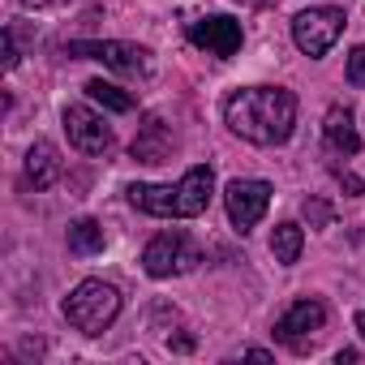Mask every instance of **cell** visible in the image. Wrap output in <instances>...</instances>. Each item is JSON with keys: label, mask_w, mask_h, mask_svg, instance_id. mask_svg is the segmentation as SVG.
Returning a JSON list of instances; mask_svg holds the SVG:
<instances>
[{"label": "cell", "mask_w": 365, "mask_h": 365, "mask_svg": "<svg viewBox=\"0 0 365 365\" xmlns=\"http://www.w3.org/2000/svg\"><path fill=\"white\" fill-rule=\"evenodd\" d=\"M348 82L352 86H365V43L348 52Z\"/></svg>", "instance_id": "ac0fdd59"}, {"label": "cell", "mask_w": 365, "mask_h": 365, "mask_svg": "<svg viewBox=\"0 0 365 365\" xmlns=\"http://www.w3.org/2000/svg\"><path fill=\"white\" fill-rule=\"evenodd\" d=\"M250 5H262V0H250Z\"/></svg>", "instance_id": "484cf974"}, {"label": "cell", "mask_w": 365, "mask_h": 365, "mask_svg": "<svg viewBox=\"0 0 365 365\" xmlns=\"http://www.w3.org/2000/svg\"><path fill=\"white\" fill-rule=\"evenodd\" d=\"M172 146H176L172 129H168L159 116H146L142 129H138V138H133V159H138V163H163V159L172 155Z\"/></svg>", "instance_id": "8fae6325"}, {"label": "cell", "mask_w": 365, "mask_h": 365, "mask_svg": "<svg viewBox=\"0 0 365 365\" xmlns=\"http://www.w3.org/2000/svg\"><path fill=\"white\" fill-rule=\"evenodd\" d=\"M241 356H245V361H275V356H271V352H267V348H245V352H241Z\"/></svg>", "instance_id": "44dd1931"}, {"label": "cell", "mask_w": 365, "mask_h": 365, "mask_svg": "<svg viewBox=\"0 0 365 365\" xmlns=\"http://www.w3.org/2000/svg\"><path fill=\"white\" fill-rule=\"evenodd\" d=\"M116 314H120V292L112 284H103V279H82L65 297V318L82 335H103Z\"/></svg>", "instance_id": "3957f363"}, {"label": "cell", "mask_w": 365, "mask_h": 365, "mask_svg": "<svg viewBox=\"0 0 365 365\" xmlns=\"http://www.w3.org/2000/svg\"><path fill=\"white\" fill-rule=\"evenodd\" d=\"M190 43L194 48H202V52H211V56H220V61H228V56H237L241 52V43H245V31H241V22L237 18H228V14H211V18H198V22H190Z\"/></svg>", "instance_id": "9c48e42d"}, {"label": "cell", "mask_w": 365, "mask_h": 365, "mask_svg": "<svg viewBox=\"0 0 365 365\" xmlns=\"http://www.w3.org/2000/svg\"><path fill=\"white\" fill-rule=\"evenodd\" d=\"M305 220H309V228H327L331 224V207L318 202V198H305Z\"/></svg>", "instance_id": "e0dca14e"}, {"label": "cell", "mask_w": 365, "mask_h": 365, "mask_svg": "<svg viewBox=\"0 0 365 365\" xmlns=\"http://www.w3.org/2000/svg\"><path fill=\"white\" fill-rule=\"evenodd\" d=\"M224 120L254 146H284L297 129V95L284 86H245L224 103Z\"/></svg>", "instance_id": "6da1fadb"}, {"label": "cell", "mask_w": 365, "mask_h": 365, "mask_svg": "<svg viewBox=\"0 0 365 365\" xmlns=\"http://www.w3.org/2000/svg\"><path fill=\"white\" fill-rule=\"evenodd\" d=\"M356 361V352L352 348H344V352H335V365H352Z\"/></svg>", "instance_id": "cb8c5ba5"}, {"label": "cell", "mask_w": 365, "mask_h": 365, "mask_svg": "<svg viewBox=\"0 0 365 365\" xmlns=\"http://www.w3.org/2000/svg\"><path fill=\"white\" fill-rule=\"evenodd\" d=\"M26 180L35 190H52L56 180H61V155L52 142H35L26 150Z\"/></svg>", "instance_id": "7c38bea8"}, {"label": "cell", "mask_w": 365, "mask_h": 365, "mask_svg": "<svg viewBox=\"0 0 365 365\" xmlns=\"http://www.w3.org/2000/svg\"><path fill=\"white\" fill-rule=\"evenodd\" d=\"M5 69H18V39H14V31H5Z\"/></svg>", "instance_id": "d6986e66"}, {"label": "cell", "mask_w": 365, "mask_h": 365, "mask_svg": "<svg viewBox=\"0 0 365 365\" xmlns=\"http://www.w3.org/2000/svg\"><path fill=\"white\" fill-rule=\"evenodd\" d=\"M69 56H82V61H103V65H112V69H120V73H129V78H146L150 73V52L146 48H138V43H120V39H78V43H69L65 48Z\"/></svg>", "instance_id": "52a82bcc"}, {"label": "cell", "mask_w": 365, "mask_h": 365, "mask_svg": "<svg viewBox=\"0 0 365 365\" xmlns=\"http://www.w3.org/2000/svg\"><path fill=\"white\" fill-rule=\"evenodd\" d=\"M69 250H73L78 258L99 254V250H103V224H95V220H78V224H69Z\"/></svg>", "instance_id": "9a60e30c"}, {"label": "cell", "mask_w": 365, "mask_h": 365, "mask_svg": "<svg viewBox=\"0 0 365 365\" xmlns=\"http://www.w3.org/2000/svg\"><path fill=\"white\" fill-rule=\"evenodd\" d=\"M322 133H327V146H331L335 155H356V150H361V133H356L348 108H331L327 120H322Z\"/></svg>", "instance_id": "4fadbf2b"}, {"label": "cell", "mask_w": 365, "mask_h": 365, "mask_svg": "<svg viewBox=\"0 0 365 365\" xmlns=\"http://www.w3.org/2000/svg\"><path fill=\"white\" fill-rule=\"evenodd\" d=\"M322 327H327V305L314 301V297H301L297 305H288V309L275 318V339H279L284 348H292V352H305V348L318 339Z\"/></svg>", "instance_id": "8992f818"}, {"label": "cell", "mask_w": 365, "mask_h": 365, "mask_svg": "<svg viewBox=\"0 0 365 365\" xmlns=\"http://www.w3.org/2000/svg\"><path fill=\"white\" fill-rule=\"evenodd\" d=\"M26 9H61V5H69V0H22Z\"/></svg>", "instance_id": "ffe728a7"}, {"label": "cell", "mask_w": 365, "mask_h": 365, "mask_svg": "<svg viewBox=\"0 0 365 365\" xmlns=\"http://www.w3.org/2000/svg\"><path fill=\"white\" fill-rule=\"evenodd\" d=\"M129 202L142 211V215H155V220H194L211 207V194H215V172L207 163L190 168L176 185H129L125 190Z\"/></svg>", "instance_id": "7a4b0ae2"}, {"label": "cell", "mask_w": 365, "mask_h": 365, "mask_svg": "<svg viewBox=\"0 0 365 365\" xmlns=\"http://www.w3.org/2000/svg\"><path fill=\"white\" fill-rule=\"evenodd\" d=\"M168 348H176V352H190V348H194V339H190V335H180V339H168Z\"/></svg>", "instance_id": "603a6c76"}, {"label": "cell", "mask_w": 365, "mask_h": 365, "mask_svg": "<svg viewBox=\"0 0 365 365\" xmlns=\"http://www.w3.org/2000/svg\"><path fill=\"white\" fill-rule=\"evenodd\" d=\"M86 95H91L95 103H103L108 112H133V95H125L120 86H112V82H103V78L86 82Z\"/></svg>", "instance_id": "2e32d148"}, {"label": "cell", "mask_w": 365, "mask_h": 365, "mask_svg": "<svg viewBox=\"0 0 365 365\" xmlns=\"http://www.w3.org/2000/svg\"><path fill=\"white\" fill-rule=\"evenodd\" d=\"M65 133H69V142L82 150V155H108L112 150V125L95 112V108H86V103H73V108H65Z\"/></svg>", "instance_id": "30bf717a"}, {"label": "cell", "mask_w": 365, "mask_h": 365, "mask_svg": "<svg viewBox=\"0 0 365 365\" xmlns=\"http://www.w3.org/2000/svg\"><path fill=\"white\" fill-rule=\"evenodd\" d=\"M352 327H356V331H361V339H365V309H361V314L352 318Z\"/></svg>", "instance_id": "d4e9b609"}, {"label": "cell", "mask_w": 365, "mask_h": 365, "mask_svg": "<svg viewBox=\"0 0 365 365\" xmlns=\"http://www.w3.org/2000/svg\"><path fill=\"white\" fill-rule=\"evenodd\" d=\"M339 35H344V9H335V5L305 9V14H297V22H292V43H297L305 56H327Z\"/></svg>", "instance_id": "5b68a950"}, {"label": "cell", "mask_w": 365, "mask_h": 365, "mask_svg": "<svg viewBox=\"0 0 365 365\" xmlns=\"http://www.w3.org/2000/svg\"><path fill=\"white\" fill-rule=\"evenodd\" d=\"M224 207H228V220L232 228L245 237L271 207V185L267 180H254V176H237L232 185L224 190Z\"/></svg>", "instance_id": "ba28073f"}, {"label": "cell", "mask_w": 365, "mask_h": 365, "mask_svg": "<svg viewBox=\"0 0 365 365\" xmlns=\"http://www.w3.org/2000/svg\"><path fill=\"white\" fill-rule=\"evenodd\" d=\"M301 250H305V232H301V224H279V228L271 232V254H275V262L292 267V262L301 258Z\"/></svg>", "instance_id": "5bb4252c"}, {"label": "cell", "mask_w": 365, "mask_h": 365, "mask_svg": "<svg viewBox=\"0 0 365 365\" xmlns=\"http://www.w3.org/2000/svg\"><path fill=\"white\" fill-rule=\"evenodd\" d=\"M339 180H344V190H352V194H365V185H361V180H356V176H348V172H339Z\"/></svg>", "instance_id": "7402d4cb"}, {"label": "cell", "mask_w": 365, "mask_h": 365, "mask_svg": "<svg viewBox=\"0 0 365 365\" xmlns=\"http://www.w3.org/2000/svg\"><path fill=\"white\" fill-rule=\"evenodd\" d=\"M198 262H202V250L190 241V232H180V228L150 237V245L142 250V267H146V275H150V279L185 275V271H194Z\"/></svg>", "instance_id": "277c9868"}]
</instances>
